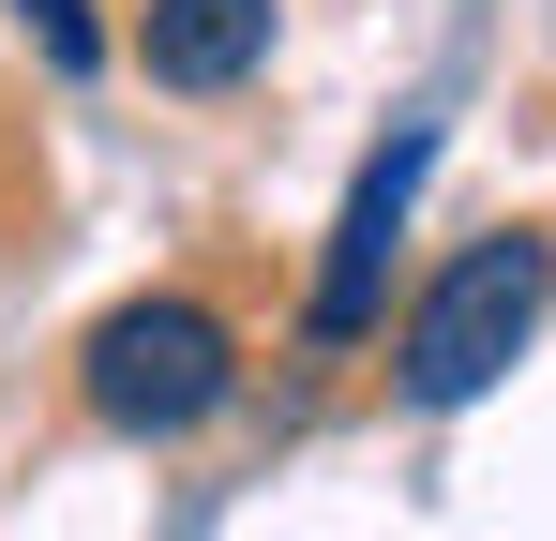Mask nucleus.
Segmentation results:
<instances>
[{
  "label": "nucleus",
  "mask_w": 556,
  "mask_h": 541,
  "mask_svg": "<svg viewBox=\"0 0 556 541\" xmlns=\"http://www.w3.org/2000/svg\"><path fill=\"white\" fill-rule=\"evenodd\" d=\"M542 301H556V241H542V226H481V241H452L437 286L406 301V331H391V391H406L421 422L481 406V391L527 361Z\"/></svg>",
  "instance_id": "f257e3e1"
},
{
  "label": "nucleus",
  "mask_w": 556,
  "mask_h": 541,
  "mask_svg": "<svg viewBox=\"0 0 556 541\" xmlns=\"http://www.w3.org/2000/svg\"><path fill=\"white\" fill-rule=\"evenodd\" d=\"M76 406H91L105 437H195V422H226L241 406V331L195 301V286H151V301H105L91 347H76Z\"/></svg>",
  "instance_id": "f03ea898"
},
{
  "label": "nucleus",
  "mask_w": 556,
  "mask_h": 541,
  "mask_svg": "<svg viewBox=\"0 0 556 541\" xmlns=\"http://www.w3.org/2000/svg\"><path fill=\"white\" fill-rule=\"evenodd\" d=\"M421 180H437V121H391L346 180V211H331V241H316V286H301V347H362L376 316H391V241H406V211H421Z\"/></svg>",
  "instance_id": "7ed1b4c3"
},
{
  "label": "nucleus",
  "mask_w": 556,
  "mask_h": 541,
  "mask_svg": "<svg viewBox=\"0 0 556 541\" xmlns=\"http://www.w3.org/2000/svg\"><path fill=\"white\" fill-rule=\"evenodd\" d=\"M271 46H286V0H136V76L181 105L271 76Z\"/></svg>",
  "instance_id": "20e7f679"
},
{
  "label": "nucleus",
  "mask_w": 556,
  "mask_h": 541,
  "mask_svg": "<svg viewBox=\"0 0 556 541\" xmlns=\"http://www.w3.org/2000/svg\"><path fill=\"white\" fill-rule=\"evenodd\" d=\"M15 15H30V30H46V61H61V76H91V61H105V30H91V0H15Z\"/></svg>",
  "instance_id": "39448f33"
}]
</instances>
